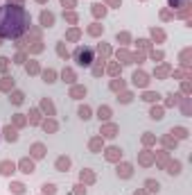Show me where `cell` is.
I'll list each match as a JSON object with an SVG mask.
<instances>
[{
  "instance_id": "6da1fadb",
  "label": "cell",
  "mask_w": 192,
  "mask_h": 195,
  "mask_svg": "<svg viewBox=\"0 0 192 195\" xmlns=\"http://www.w3.org/2000/svg\"><path fill=\"white\" fill-rule=\"evenodd\" d=\"M18 9H20V7H11L9 5V14H7V9L0 11V32H2L5 36H18L20 32L25 30L23 23H25L27 18H20V21L14 18V16L18 14Z\"/></svg>"
},
{
  "instance_id": "7a4b0ae2",
  "label": "cell",
  "mask_w": 192,
  "mask_h": 195,
  "mask_svg": "<svg viewBox=\"0 0 192 195\" xmlns=\"http://www.w3.org/2000/svg\"><path fill=\"white\" fill-rule=\"evenodd\" d=\"M75 59L79 66H91L93 64V50L91 48H77L75 50Z\"/></svg>"
},
{
  "instance_id": "3957f363",
  "label": "cell",
  "mask_w": 192,
  "mask_h": 195,
  "mask_svg": "<svg viewBox=\"0 0 192 195\" xmlns=\"http://www.w3.org/2000/svg\"><path fill=\"white\" fill-rule=\"evenodd\" d=\"M54 168L59 170V172H66V170L70 168V159H68V157H59L57 164H54Z\"/></svg>"
},
{
  "instance_id": "277c9868",
  "label": "cell",
  "mask_w": 192,
  "mask_h": 195,
  "mask_svg": "<svg viewBox=\"0 0 192 195\" xmlns=\"http://www.w3.org/2000/svg\"><path fill=\"white\" fill-rule=\"evenodd\" d=\"M41 25L43 27H52L54 25V16H52L50 11H43V14H41Z\"/></svg>"
},
{
  "instance_id": "5b68a950",
  "label": "cell",
  "mask_w": 192,
  "mask_h": 195,
  "mask_svg": "<svg viewBox=\"0 0 192 195\" xmlns=\"http://www.w3.org/2000/svg\"><path fill=\"white\" fill-rule=\"evenodd\" d=\"M43 154H45V148H43L41 143H34V145H32V157H34V159H41Z\"/></svg>"
},
{
  "instance_id": "8992f818",
  "label": "cell",
  "mask_w": 192,
  "mask_h": 195,
  "mask_svg": "<svg viewBox=\"0 0 192 195\" xmlns=\"http://www.w3.org/2000/svg\"><path fill=\"white\" fill-rule=\"evenodd\" d=\"M20 170H23L25 175H32V172H34V164H32L30 159H23V161H20Z\"/></svg>"
},
{
  "instance_id": "52a82bcc",
  "label": "cell",
  "mask_w": 192,
  "mask_h": 195,
  "mask_svg": "<svg viewBox=\"0 0 192 195\" xmlns=\"http://www.w3.org/2000/svg\"><path fill=\"white\" fill-rule=\"evenodd\" d=\"M118 175H120V177H131V166L129 164H122V166H118Z\"/></svg>"
},
{
  "instance_id": "ba28073f",
  "label": "cell",
  "mask_w": 192,
  "mask_h": 195,
  "mask_svg": "<svg viewBox=\"0 0 192 195\" xmlns=\"http://www.w3.org/2000/svg\"><path fill=\"white\" fill-rule=\"evenodd\" d=\"M133 84H136V86H145L147 84V75L145 73H136V75H133Z\"/></svg>"
},
{
  "instance_id": "9c48e42d",
  "label": "cell",
  "mask_w": 192,
  "mask_h": 195,
  "mask_svg": "<svg viewBox=\"0 0 192 195\" xmlns=\"http://www.w3.org/2000/svg\"><path fill=\"white\" fill-rule=\"evenodd\" d=\"M11 172H14V164L2 161V164H0V175H11Z\"/></svg>"
},
{
  "instance_id": "30bf717a",
  "label": "cell",
  "mask_w": 192,
  "mask_h": 195,
  "mask_svg": "<svg viewBox=\"0 0 192 195\" xmlns=\"http://www.w3.org/2000/svg\"><path fill=\"white\" fill-rule=\"evenodd\" d=\"M5 139L7 141H16V139H18V134H16L11 127H5Z\"/></svg>"
},
{
  "instance_id": "8fae6325",
  "label": "cell",
  "mask_w": 192,
  "mask_h": 195,
  "mask_svg": "<svg viewBox=\"0 0 192 195\" xmlns=\"http://www.w3.org/2000/svg\"><path fill=\"white\" fill-rule=\"evenodd\" d=\"M79 118L88 120V118H91V109H88V107H79Z\"/></svg>"
},
{
  "instance_id": "7c38bea8",
  "label": "cell",
  "mask_w": 192,
  "mask_h": 195,
  "mask_svg": "<svg viewBox=\"0 0 192 195\" xmlns=\"http://www.w3.org/2000/svg\"><path fill=\"white\" fill-rule=\"evenodd\" d=\"M122 152V150H118V148H109V152H106V157H109V159H118V154H120Z\"/></svg>"
},
{
  "instance_id": "4fadbf2b",
  "label": "cell",
  "mask_w": 192,
  "mask_h": 195,
  "mask_svg": "<svg viewBox=\"0 0 192 195\" xmlns=\"http://www.w3.org/2000/svg\"><path fill=\"white\" fill-rule=\"evenodd\" d=\"M147 186H149V190H152V193H158V190H161V184H158V182H154V179L147 182Z\"/></svg>"
},
{
  "instance_id": "5bb4252c",
  "label": "cell",
  "mask_w": 192,
  "mask_h": 195,
  "mask_svg": "<svg viewBox=\"0 0 192 195\" xmlns=\"http://www.w3.org/2000/svg\"><path fill=\"white\" fill-rule=\"evenodd\" d=\"M79 95H86V88L84 86H75L72 88V98H79Z\"/></svg>"
},
{
  "instance_id": "9a60e30c",
  "label": "cell",
  "mask_w": 192,
  "mask_h": 195,
  "mask_svg": "<svg viewBox=\"0 0 192 195\" xmlns=\"http://www.w3.org/2000/svg\"><path fill=\"white\" fill-rule=\"evenodd\" d=\"M63 82H75V73L72 70H63Z\"/></svg>"
},
{
  "instance_id": "2e32d148",
  "label": "cell",
  "mask_w": 192,
  "mask_h": 195,
  "mask_svg": "<svg viewBox=\"0 0 192 195\" xmlns=\"http://www.w3.org/2000/svg\"><path fill=\"white\" fill-rule=\"evenodd\" d=\"M43 77H45L48 84H52V82H54V70H45V73H43Z\"/></svg>"
},
{
  "instance_id": "e0dca14e",
  "label": "cell",
  "mask_w": 192,
  "mask_h": 195,
  "mask_svg": "<svg viewBox=\"0 0 192 195\" xmlns=\"http://www.w3.org/2000/svg\"><path fill=\"white\" fill-rule=\"evenodd\" d=\"M11 102H14V104H20V102H23V93H18V91H16L14 95H11Z\"/></svg>"
},
{
  "instance_id": "ac0fdd59",
  "label": "cell",
  "mask_w": 192,
  "mask_h": 195,
  "mask_svg": "<svg viewBox=\"0 0 192 195\" xmlns=\"http://www.w3.org/2000/svg\"><path fill=\"white\" fill-rule=\"evenodd\" d=\"M84 179H86V182H93L95 177H93V175L88 172V170H81V182H84Z\"/></svg>"
},
{
  "instance_id": "d6986e66",
  "label": "cell",
  "mask_w": 192,
  "mask_h": 195,
  "mask_svg": "<svg viewBox=\"0 0 192 195\" xmlns=\"http://www.w3.org/2000/svg\"><path fill=\"white\" fill-rule=\"evenodd\" d=\"M109 113H111V111H109V107H102V109H100V118L106 120V118H109Z\"/></svg>"
},
{
  "instance_id": "ffe728a7",
  "label": "cell",
  "mask_w": 192,
  "mask_h": 195,
  "mask_svg": "<svg viewBox=\"0 0 192 195\" xmlns=\"http://www.w3.org/2000/svg\"><path fill=\"white\" fill-rule=\"evenodd\" d=\"M152 118L154 120H161L163 118V111H161V109H152Z\"/></svg>"
},
{
  "instance_id": "44dd1931",
  "label": "cell",
  "mask_w": 192,
  "mask_h": 195,
  "mask_svg": "<svg viewBox=\"0 0 192 195\" xmlns=\"http://www.w3.org/2000/svg\"><path fill=\"white\" fill-rule=\"evenodd\" d=\"M43 190H45L48 195H52V193L57 190V186H54V184H45V186H43Z\"/></svg>"
},
{
  "instance_id": "7402d4cb",
  "label": "cell",
  "mask_w": 192,
  "mask_h": 195,
  "mask_svg": "<svg viewBox=\"0 0 192 195\" xmlns=\"http://www.w3.org/2000/svg\"><path fill=\"white\" fill-rule=\"evenodd\" d=\"M11 188H14V193H16V195H20L25 186H23V184H11Z\"/></svg>"
},
{
  "instance_id": "603a6c76",
  "label": "cell",
  "mask_w": 192,
  "mask_h": 195,
  "mask_svg": "<svg viewBox=\"0 0 192 195\" xmlns=\"http://www.w3.org/2000/svg\"><path fill=\"white\" fill-rule=\"evenodd\" d=\"M156 93H145V98H142V100H147V102H154V100H156Z\"/></svg>"
},
{
  "instance_id": "cb8c5ba5",
  "label": "cell",
  "mask_w": 192,
  "mask_h": 195,
  "mask_svg": "<svg viewBox=\"0 0 192 195\" xmlns=\"http://www.w3.org/2000/svg\"><path fill=\"white\" fill-rule=\"evenodd\" d=\"M93 11H95V14H102V16H104V7H102V5H93Z\"/></svg>"
},
{
  "instance_id": "d4e9b609",
  "label": "cell",
  "mask_w": 192,
  "mask_h": 195,
  "mask_svg": "<svg viewBox=\"0 0 192 195\" xmlns=\"http://www.w3.org/2000/svg\"><path fill=\"white\" fill-rule=\"evenodd\" d=\"M104 136H115V127H106L104 129Z\"/></svg>"
},
{
  "instance_id": "484cf974",
  "label": "cell",
  "mask_w": 192,
  "mask_h": 195,
  "mask_svg": "<svg viewBox=\"0 0 192 195\" xmlns=\"http://www.w3.org/2000/svg\"><path fill=\"white\" fill-rule=\"evenodd\" d=\"M91 150H95V152H97V150H100V141H91Z\"/></svg>"
}]
</instances>
